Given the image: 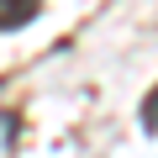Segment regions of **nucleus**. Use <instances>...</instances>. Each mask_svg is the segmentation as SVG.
I'll list each match as a JSON object with an SVG mask.
<instances>
[{
	"mask_svg": "<svg viewBox=\"0 0 158 158\" xmlns=\"http://www.w3.org/2000/svg\"><path fill=\"white\" fill-rule=\"evenodd\" d=\"M142 127H148V132H158V90L142 100Z\"/></svg>",
	"mask_w": 158,
	"mask_h": 158,
	"instance_id": "nucleus-2",
	"label": "nucleus"
},
{
	"mask_svg": "<svg viewBox=\"0 0 158 158\" xmlns=\"http://www.w3.org/2000/svg\"><path fill=\"white\" fill-rule=\"evenodd\" d=\"M37 11H42V0H0V32H11V27H27Z\"/></svg>",
	"mask_w": 158,
	"mask_h": 158,
	"instance_id": "nucleus-1",
	"label": "nucleus"
}]
</instances>
